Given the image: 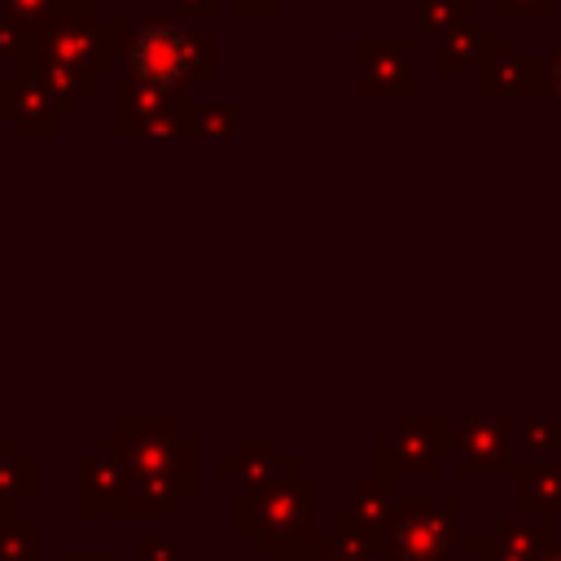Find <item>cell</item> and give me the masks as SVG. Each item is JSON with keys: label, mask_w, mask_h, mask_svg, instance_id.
Wrapping results in <instances>:
<instances>
[{"label": "cell", "mask_w": 561, "mask_h": 561, "mask_svg": "<svg viewBox=\"0 0 561 561\" xmlns=\"http://www.w3.org/2000/svg\"><path fill=\"white\" fill-rule=\"evenodd\" d=\"M451 447V425L443 421H399L381 443H377V460H381V473H430L438 451Z\"/></svg>", "instance_id": "obj_9"}, {"label": "cell", "mask_w": 561, "mask_h": 561, "mask_svg": "<svg viewBox=\"0 0 561 561\" xmlns=\"http://www.w3.org/2000/svg\"><path fill=\"white\" fill-rule=\"evenodd\" d=\"M280 4H285V0H232V9H237L241 18H272Z\"/></svg>", "instance_id": "obj_24"}, {"label": "cell", "mask_w": 561, "mask_h": 561, "mask_svg": "<svg viewBox=\"0 0 561 561\" xmlns=\"http://www.w3.org/2000/svg\"><path fill=\"white\" fill-rule=\"evenodd\" d=\"M280 561H359V557H351L337 539H302V543H294V548H285L280 552Z\"/></svg>", "instance_id": "obj_20"}, {"label": "cell", "mask_w": 561, "mask_h": 561, "mask_svg": "<svg viewBox=\"0 0 561 561\" xmlns=\"http://www.w3.org/2000/svg\"><path fill=\"white\" fill-rule=\"evenodd\" d=\"M57 18H61V0H0V22L26 39L53 26Z\"/></svg>", "instance_id": "obj_18"}, {"label": "cell", "mask_w": 561, "mask_h": 561, "mask_svg": "<svg viewBox=\"0 0 561 561\" xmlns=\"http://www.w3.org/2000/svg\"><path fill=\"white\" fill-rule=\"evenodd\" d=\"M79 508L83 513H131V469L114 438H101L92 456L79 460Z\"/></svg>", "instance_id": "obj_8"}, {"label": "cell", "mask_w": 561, "mask_h": 561, "mask_svg": "<svg viewBox=\"0 0 561 561\" xmlns=\"http://www.w3.org/2000/svg\"><path fill=\"white\" fill-rule=\"evenodd\" d=\"M241 127V110L224 96L197 101V136H232Z\"/></svg>", "instance_id": "obj_19"}, {"label": "cell", "mask_w": 561, "mask_h": 561, "mask_svg": "<svg viewBox=\"0 0 561 561\" xmlns=\"http://www.w3.org/2000/svg\"><path fill=\"white\" fill-rule=\"evenodd\" d=\"M114 131L118 136H162V140L197 136V101H188V92H167V88L118 79Z\"/></svg>", "instance_id": "obj_5"}, {"label": "cell", "mask_w": 561, "mask_h": 561, "mask_svg": "<svg viewBox=\"0 0 561 561\" xmlns=\"http://www.w3.org/2000/svg\"><path fill=\"white\" fill-rule=\"evenodd\" d=\"M219 13V0H175V18L184 22H206Z\"/></svg>", "instance_id": "obj_23"}, {"label": "cell", "mask_w": 561, "mask_h": 561, "mask_svg": "<svg viewBox=\"0 0 561 561\" xmlns=\"http://www.w3.org/2000/svg\"><path fill=\"white\" fill-rule=\"evenodd\" d=\"M478 96L486 101H508V96H548V61L543 57H526L508 35L500 39V48L486 57V66L473 75Z\"/></svg>", "instance_id": "obj_7"}, {"label": "cell", "mask_w": 561, "mask_h": 561, "mask_svg": "<svg viewBox=\"0 0 561 561\" xmlns=\"http://www.w3.org/2000/svg\"><path fill=\"white\" fill-rule=\"evenodd\" d=\"M61 561H114V557H110V552H96V557H70V552H66Z\"/></svg>", "instance_id": "obj_27"}, {"label": "cell", "mask_w": 561, "mask_h": 561, "mask_svg": "<svg viewBox=\"0 0 561 561\" xmlns=\"http://www.w3.org/2000/svg\"><path fill=\"white\" fill-rule=\"evenodd\" d=\"M13 70L18 75H26V79H35L57 105H61V114L66 118H75L79 114V105L83 101H92L96 92H101V83L105 79H96L92 70H79V66H61V61H44V57H31V53H22L18 61H13Z\"/></svg>", "instance_id": "obj_13"}, {"label": "cell", "mask_w": 561, "mask_h": 561, "mask_svg": "<svg viewBox=\"0 0 561 561\" xmlns=\"http://www.w3.org/2000/svg\"><path fill=\"white\" fill-rule=\"evenodd\" d=\"M500 18H517V13H535V18H552L557 0H495Z\"/></svg>", "instance_id": "obj_21"}, {"label": "cell", "mask_w": 561, "mask_h": 561, "mask_svg": "<svg viewBox=\"0 0 561 561\" xmlns=\"http://www.w3.org/2000/svg\"><path fill=\"white\" fill-rule=\"evenodd\" d=\"M500 26H495V18H486V13H478V18H469V22H460V26H451L447 35H438V44H434V75H443V79H465V75H478L482 66H486V57L500 48Z\"/></svg>", "instance_id": "obj_10"}, {"label": "cell", "mask_w": 561, "mask_h": 561, "mask_svg": "<svg viewBox=\"0 0 561 561\" xmlns=\"http://www.w3.org/2000/svg\"><path fill=\"white\" fill-rule=\"evenodd\" d=\"M136 557L140 561H175V543L167 535H140L136 539Z\"/></svg>", "instance_id": "obj_22"}, {"label": "cell", "mask_w": 561, "mask_h": 561, "mask_svg": "<svg viewBox=\"0 0 561 561\" xmlns=\"http://www.w3.org/2000/svg\"><path fill=\"white\" fill-rule=\"evenodd\" d=\"M412 18L425 35H447L451 26L478 18V0H412Z\"/></svg>", "instance_id": "obj_16"}, {"label": "cell", "mask_w": 561, "mask_h": 561, "mask_svg": "<svg viewBox=\"0 0 561 561\" xmlns=\"http://www.w3.org/2000/svg\"><path fill=\"white\" fill-rule=\"evenodd\" d=\"M548 96L561 105V44H557V53L548 57Z\"/></svg>", "instance_id": "obj_26"}, {"label": "cell", "mask_w": 561, "mask_h": 561, "mask_svg": "<svg viewBox=\"0 0 561 561\" xmlns=\"http://www.w3.org/2000/svg\"><path fill=\"white\" fill-rule=\"evenodd\" d=\"M237 535H250L259 552H285L316 530V482L294 473L267 491L237 500Z\"/></svg>", "instance_id": "obj_2"}, {"label": "cell", "mask_w": 561, "mask_h": 561, "mask_svg": "<svg viewBox=\"0 0 561 561\" xmlns=\"http://www.w3.org/2000/svg\"><path fill=\"white\" fill-rule=\"evenodd\" d=\"M416 39L412 35H359L355 39V92L359 96H412L416 92Z\"/></svg>", "instance_id": "obj_6"}, {"label": "cell", "mask_w": 561, "mask_h": 561, "mask_svg": "<svg viewBox=\"0 0 561 561\" xmlns=\"http://www.w3.org/2000/svg\"><path fill=\"white\" fill-rule=\"evenodd\" d=\"M35 539H39V522L4 508L0 513V561H35Z\"/></svg>", "instance_id": "obj_17"}, {"label": "cell", "mask_w": 561, "mask_h": 561, "mask_svg": "<svg viewBox=\"0 0 561 561\" xmlns=\"http://www.w3.org/2000/svg\"><path fill=\"white\" fill-rule=\"evenodd\" d=\"M224 478H237L241 482V495H254V491H267L272 482L280 478H294V460L280 456V447L263 434L254 438H237V447L228 456H219L215 465Z\"/></svg>", "instance_id": "obj_12"}, {"label": "cell", "mask_w": 561, "mask_h": 561, "mask_svg": "<svg viewBox=\"0 0 561 561\" xmlns=\"http://www.w3.org/2000/svg\"><path fill=\"white\" fill-rule=\"evenodd\" d=\"M35 491H39V465L22 456L13 438L0 434V508H18Z\"/></svg>", "instance_id": "obj_15"}, {"label": "cell", "mask_w": 561, "mask_h": 561, "mask_svg": "<svg viewBox=\"0 0 561 561\" xmlns=\"http://www.w3.org/2000/svg\"><path fill=\"white\" fill-rule=\"evenodd\" d=\"M110 438L136 478H171L188 495L197 491V443L171 416H123Z\"/></svg>", "instance_id": "obj_4"}, {"label": "cell", "mask_w": 561, "mask_h": 561, "mask_svg": "<svg viewBox=\"0 0 561 561\" xmlns=\"http://www.w3.org/2000/svg\"><path fill=\"white\" fill-rule=\"evenodd\" d=\"M451 451L460 469H495L500 456L508 451V430L500 421H465L451 425Z\"/></svg>", "instance_id": "obj_14"}, {"label": "cell", "mask_w": 561, "mask_h": 561, "mask_svg": "<svg viewBox=\"0 0 561 561\" xmlns=\"http://www.w3.org/2000/svg\"><path fill=\"white\" fill-rule=\"evenodd\" d=\"M0 118H9L18 136H53L66 123L61 105L18 70L0 75Z\"/></svg>", "instance_id": "obj_11"}, {"label": "cell", "mask_w": 561, "mask_h": 561, "mask_svg": "<svg viewBox=\"0 0 561 561\" xmlns=\"http://www.w3.org/2000/svg\"><path fill=\"white\" fill-rule=\"evenodd\" d=\"M22 48H26V35H18L13 26H4V22H0V57H13V61H18V53H22Z\"/></svg>", "instance_id": "obj_25"}, {"label": "cell", "mask_w": 561, "mask_h": 561, "mask_svg": "<svg viewBox=\"0 0 561 561\" xmlns=\"http://www.w3.org/2000/svg\"><path fill=\"white\" fill-rule=\"evenodd\" d=\"M123 35H127L123 13H114V18H57L39 35H31L22 53L44 57V61H61V66H79V70H92L96 79L118 83Z\"/></svg>", "instance_id": "obj_3"}, {"label": "cell", "mask_w": 561, "mask_h": 561, "mask_svg": "<svg viewBox=\"0 0 561 561\" xmlns=\"http://www.w3.org/2000/svg\"><path fill=\"white\" fill-rule=\"evenodd\" d=\"M219 75V44L184 18H127L123 35V61L118 79L167 88V92H188L202 79Z\"/></svg>", "instance_id": "obj_1"}]
</instances>
